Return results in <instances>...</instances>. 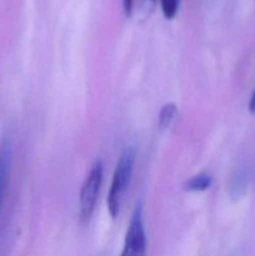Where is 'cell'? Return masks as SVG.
Wrapping results in <instances>:
<instances>
[{
  "mask_svg": "<svg viewBox=\"0 0 255 256\" xmlns=\"http://www.w3.org/2000/svg\"><path fill=\"white\" fill-rule=\"evenodd\" d=\"M136 152L132 146L126 148L120 155L116 162L112 184H110L109 194H108V210L112 218H116L122 209L124 195L130 184L132 170H134Z\"/></svg>",
  "mask_w": 255,
  "mask_h": 256,
  "instance_id": "cell-1",
  "label": "cell"
},
{
  "mask_svg": "<svg viewBox=\"0 0 255 256\" xmlns=\"http://www.w3.org/2000/svg\"><path fill=\"white\" fill-rule=\"evenodd\" d=\"M102 175H104V165L100 159L95 160L90 168L86 178L84 180L79 198V214L82 222H88L92 216L95 206H96L98 198H99L100 188L102 184Z\"/></svg>",
  "mask_w": 255,
  "mask_h": 256,
  "instance_id": "cell-2",
  "label": "cell"
},
{
  "mask_svg": "<svg viewBox=\"0 0 255 256\" xmlns=\"http://www.w3.org/2000/svg\"><path fill=\"white\" fill-rule=\"evenodd\" d=\"M146 252V236H145L142 205L138 202L132 212L129 228L126 230L122 248V256H142Z\"/></svg>",
  "mask_w": 255,
  "mask_h": 256,
  "instance_id": "cell-3",
  "label": "cell"
},
{
  "mask_svg": "<svg viewBox=\"0 0 255 256\" xmlns=\"http://www.w3.org/2000/svg\"><path fill=\"white\" fill-rule=\"evenodd\" d=\"M10 168H12V144L8 139L0 142V212L9 185Z\"/></svg>",
  "mask_w": 255,
  "mask_h": 256,
  "instance_id": "cell-4",
  "label": "cell"
},
{
  "mask_svg": "<svg viewBox=\"0 0 255 256\" xmlns=\"http://www.w3.org/2000/svg\"><path fill=\"white\" fill-rule=\"evenodd\" d=\"M250 182V174L246 169H242L235 174L232 178V185H230V195L234 199H239L242 195L246 192L248 188H249Z\"/></svg>",
  "mask_w": 255,
  "mask_h": 256,
  "instance_id": "cell-5",
  "label": "cell"
},
{
  "mask_svg": "<svg viewBox=\"0 0 255 256\" xmlns=\"http://www.w3.org/2000/svg\"><path fill=\"white\" fill-rule=\"evenodd\" d=\"M212 184V176L209 172H199L184 182V190L192 192H205Z\"/></svg>",
  "mask_w": 255,
  "mask_h": 256,
  "instance_id": "cell-6",
  "label": "cell"
},
{
  "mask_svg": "<svg viewBox=\"0 0 255 256\" xmlns=\"http://www.w3.org/2000/svg\"><path fill=\"white\" fill-rule=\"evenodd\" d=\"M176 115L178 108L174 102H168V104H165L159 112V122H158L159 129L162 132H165V130L169 129L172 122H174V120L176 119Z\"/></svg>",
  "mask_w": 255,
  "mask_h": 256,
  "instance_id": "cell-7",
  "label": "cell"
},
{
  "mask_svg": "<svg viewBox=\"0 0 255 256\" xmlns=\"http://www.w3.org/2000/svg\"><path fill=\"white\" fill-rule=\"evenodd\" d=\"M180 2L182 0H160V8H162V15H164L165 19H174L178 10H179Z\"/></svg>",
  "mask_w": 255,
  "mask_h": 256,
  "instance_id": "cell-8",
  "label": "cell"
},
{
  "mask_svg": "<svg viewBox=\"0 0 255 256\" xmlns=\"http://www.w3.org/2000/svg\"><path fill=\"white\" fill-rule=\"evenodd\" d=\"M122 5H124V12L126 16H130L132 12V5H134V0H122Z\"/></svg>",
  "mask_w": 255,
  "mask_h": 256,
  "instance_id": "cell-9",
  "label": "cell"
},
{
  "mask_svg": "<svg viewBox=\"0 0 255 256\" xmlns=\"http://www.w3.org/2000/svg\"><path fill=\"white\" fill-rule=\"evenodd\" d=\"M249 110H250V112L255 114V92H252V99H250V102H249Z\"/></svg>",
  "mask_w": 255,
  "mask_h": 256,
  "instance_id": "cell-10",
  "label": "cell"
},
{
  "mask_svg": "<svg viewBox=\"0 0 255 256\" xmlns=\"http://www.w3.org/2000/svg\"><path fill=\"white\" fill-rule=\"evenodd\" d=\"M150 2H155V0H150Z\"/></svg>",
  "mask_w": 255,
  "mask_h": 256,
  "instance_id": "cell-11",
  "label": "cell"
}]
</instances>
